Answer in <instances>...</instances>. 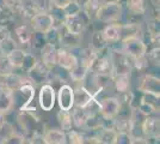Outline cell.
<instances>
[{"instance_id": "18", "label": "cell", "mask_w": 160, "mask_h": 144, "mask_svg": "<svg viewBox=\"0 0 160 144\" xmlns=\"http://www.w3.org/2000/svg\"><path fill=\"white\" fill-rule=\"evenodd\" d=\"M73 90H74V106L75 107L82 108L93 97V94L88 89H86L81 83H80V85H78L77 88H73Z\"/></svg>"}, {"instance_id": "50", "label": "cell", "mask_w": 160, "mask_h": 144, "mask_svg": "<svg viewBox=\"0 0 160 144\" xmlns=\"http://www.w3.org/2000/svg\"><path fill=\"white\" fill-rule=\"evenodd\" d=\"M5 120H6V115H5V114H2V113H0V126L4 124Z\"/></svg>"}, {"instance_id": "44", "label": "cell", "mask_w": 160, "mask_h": 144, "mask_svg": "<svg viewBox=\"0 0 160 144\" xmlns=\"http://www.w3.org/2000/svg\"><path fill=\"white\" fill-rule=\"evenodd\" d=\"M141 100L147 103H149V104H152L157 109H160V106H159L160 95H154V94H148V93H146V94H142Z\"/></svg>"}, {"instance_id": "27", "label": "cell", "mask_w": 160, "mask_h": 144, "mask_svg": "<svg viewBox=\"0 0 160 144\" xmlns=\"http://www.w3.org/2000/svg\"><path fill=\"white\" fill-rule=\"evenodd\" d=\"M48 13L52 16L54 21V27L61 28L63 25V22L66 19V13L63 11V7H59L54 4H50V6L47 11Z\"/></svg>"}, {"instance_id": "11", "label": "cell", "mask_w": 160, "mask_h": 144, "mask_svg": "<svg viewBox=\"0 0 160 144\" xmlns=\"http://www.w3.org/2000/svg\"><path fill=\"white\" fill-rule=\"evenodd\" d=\"M29 24L32 28L33 31L47 33L49 29L54 27V21L52 16L48 13L47 11H44V12H37L29 21Z\"/></svg>"}, {"instance_id": "12", "label": "cell", "mask_w": 160, "mask_h": 144, "mask_svg": "<svg viewBox=\"0 0 160 144\" xmlns=\"http://www.w3.org/2000/svg\"><path fill=\"white\" fill-rule=\"evenodd\" d=\"M120 108V101L115 95L108 96L100 102L99 114L102 118H115Z\"/></svg>"}, {"instance_id": "31", "label": "cell", "mask_w": 160, "mask_h": 144, "mask_svg": "<svg viewBox=\"0 0 160 144\" xmlns=\"http://www.w3.org/2000/svg\"><path fill=\"white\" fill-rule=\"evenodd\" d=\"M69 113H71V117H72L73 125H75L78 129H82L84 123H85V120H86V118H87L86 113L84 112V109L80 108V107L73 106L72 109L69 110Z\"/></svg>"}, {"instance_id": "17", "label": "cell", "mask_w": 160, "mask_h": 144, "mask_svg": "<svg viewBox=\"0 0 160 144\" xmlns=\"http://www.w3.org/2000/svg\"><path fill=\"white\" fill-rule=\"evenodd\" d=\"M102 34L104 36L105 41L109 46L117 45L121 42V34H120V23H113L108 24L107 27L102 30Z\"/></svg>"}, {"instance_id": "19", "label": "cell", "mask_w": 160, "mask_h": 144, "mask_svg": "<svg viewBox=\"0 0 160 144\" xmlns=\"http://www.w3.org/2000/svg\"><path fill=\"white\" fill-rule=\"evenodd\" d=\"M132 75H113L112 76V87L115 90V95L122 94L126 91H130L132 87V81H130Z\"/></svg>"}, {"instance_id": "32", "label": "cell", "mask_w": 160, "mask_h": 144, "mask_svg": "<svg viewBox=\"0 0 160 144\" xmlns=\"http://www.w3.org/2000/svg\"><path fill=\"white\" fill-rule=\"evenodd\" d=\"M47 40H46V34L44 33H40V31H33L31 40L29 42V47L33 49V51H38L40 52L42 48L46 46Z\"/></svg>"}, {"instance_id": "51", "label": "cell", "mask_w": 160, "mask_h": 144, "mask_svg": "<svg viewBox=\"0 0 160 144\" xmlns=\"http://www.w3.org/2000/svg\"><path fill=\"white\" fill-rule=\"evenodd\" d=\"M103 3H123V0H103Z\"/></svg>"}, {"instance_id": "49", "label": "cell", "mask_w": 160, "mask_h": 144, "mask_svg": "<svg viewBox=\"0 0 160 144\" xmlns=\"http://www.w3.org/2000/svg\"><path fill=\"white\" fill-rule=\"evenodd\" d=\"M52 1V4H54V5H56V6L59 7H65L71 1V0H50Z\"/></svg>"}, {"instance_id": "13", "label": "cell", "mask_w": 160, "mask_h": 144, "mask_svg": "<svg viewBox=\"0 0 160 144\" xmlns=\"http://www.w3.org/2000/svg\"><path fill=\"white\" fill-rule=\"evenodd\" d=\"M78 62L75 55L65 47H59L58 48V58H56V64L63 67V69L71 70L74 65Z\"/></svg>"}, {"instance_id": "43", "label": "cell", "mask_w": 160, "mask_h": 144, "mask_svg": "<svg viewBox=\"0 0 160 144\" xmlns=\"http://www.w3.org/2000/svg\"><path fill=\"white\" fill-rule=\"evenodd\" d=\"M81 7L80 5L75 1V0H71L66 6L63 7V11L66 13V17H69V16H75L77 13H79Z\"/></svg>"}, {"instance_id": "7", "label": "cell", "mask_w": 160, "mask_h": 144, "mask_svg": "<svg viewBox=\"0 0 160 144\" xmlns=\"http://www.w3.org/2000/svg\"><path fill=\"white\" fill-rule=\"evenodd\" d=\"M56 102V91L50 83H44L40 87L38 93V106L44 112L53 110Z\"/></svg>"}, {"instance_id": "39", "label": "cell", "mask_w": 160, "mask_h": 144, "mask_svg": "<svg viewBox=\"0 0 160 144\" xmlns=\"http://www.w3.org/2000/svg\"><path fill=\"white\" fill-rule=\"evenodd\" d=\"M67 143L71 144H84L85 143V133L81 131L77 130H69L66 132Z\"/></svg>"}, {"instance_id": "6", "label": "cell", "mask_w": 160, "mask_h": 144, "mask_svg": "<svg viewBox=\"0 0 160 144\" xmlns=\"http://www.w3.org/2000/svg\"><path fill=\"white\" fill-rule=\"evenodd\" d=\"M142 131L146 136L147 143H159L160 139V119L159 115L146 117L141 124Z\"/></svg>"}, {"instance_id": "47", "label": "cell", "mask_w": 160, "mask_h": 144, "mask_svg": "<svg viewBox=\"0 0 160 144\" xmlns=\"http://www.w3.org/2000/svg\"><path fill=\"white\" fill-rule=\"evenodd\" d=\"M11 36V31L8 29V25L6 24H0V41L5 40L7 37Z\"/></svg>"}, {"instance_id": "48", "label": "cell", "mask_w": 160, "mask_h": 144, "mask_svg": "<svg viewBox=\"0 0 160 144\" xmlns=\"http://www.w3.org/2000/svg\"><path fill=\"white\" fill-rule=\"evenodd\" d=\"M2 3H4V4H6L7 6L12 7V8L14 10V12H16V10H17L18 6L20 5L22 0H2Z\"/></svg>"}, {"instance_id": "16", "label": "cell", "mask_w": 160, "mask_h": 144, "mask_svg": "<svg viewBox=\"0 0 160 144\" xmlns=\"http://www.w3.org/2000/svg\"><path fill=\"white\" fill-rule=\"evenodd\" d=\"M60 33H61V47L71 49V48L81 46V35H77L71 33V31H68L63 25L60 28Z\"/></svg>"}, {"instance_id": "45", "label": "cell", "mask_w": 160, "mask_h": 144, "mask_svg": "<svg viewBox=\"0 0 160 144\" xmlns=\"http://www.w3.org/2000/svg\"><path fill=\"white\" fill-rule=\"evenodd\" d=\"M33 7L36 8L37 12H44L48 11V8L50 6L52 1L50 0H31Z\"/></svg>"}, {"instance_id": "21", "label": "cell", "mask_w": 160, "mask_h": 144, "mask_svg": "<svg viewBox=\"0 0 160 144\" xmlns=\"http://www.w3.org/2000/svg\"><path fill=\"white\" fill-rule=\"evenodd\" d=\"M146 34L149 37V41L154 45H159L160 25L159 17H151L146 21Z\"/></svg>"}, {"instance_id": "26", "label": "cell", "mask_w": 160, "mask_h": 144, "mask_svg": "<svg viewBox=\"0 0 160 144\" xmlns=\"http://www.w3.org/2000/svg\"><path fill=\"white\" fill-rule=\"evenodd\" d=\"M123 7H127L128 12L138 14H146L147 1L146 0H123Z\"/></svg>"}, {"instance_id": "30", "label": "cell", "mask_w": 160, "mask_h": 144, "mask_svg": "<svg viewBox=\"0 0 160 144\" xmlns=\"http://www.w3.org/2000/svg\"><path fill=\"white\" fill-rule=\"evenodd\" d=\"M58 121L60 124V129L65 132H68L69 130L73 129V121H72V117H71L69 110H59Z\"/></svg>"}, {"instance_id": "37", "label": "cell", "mask_w": 160, "mask_h": 144, "mask_svg": "<svg viewBox=\"0 0 160 144\" xmlns=\"http://www.w3.org/2000/svg\"><path fill=\"white\" fill-rule=\"evenodd\" d=\"M146 59L148 64H152L154 66L159 67L160 64V47L159 45H154L153 47L151 48L149 51L147 49L146 52Z\"/></svg>"}, {"instance_id": "28", "label": "cell", "mask_w": 160, "mask_h": 144, "mask_svg": "<svg viewBox=\"0 0 160 144\" xmlns=\"http://www.w3.org/2000/svg\"><path fill=\"white\" fill-rule=\"evenodd\" d=\"M107 46H109V45H108V42L105 41L104 36L102 34V30L94 31L91 36V41H90V46H88L92 49V52H99Z\"/></svg>"}, {"instance_id": "23", "label": "cell", "mask_w": 160, "mask_h": 144, "mask_svg": "<svg viewBox=\"0 0 160 144\" xmlns=\"http://www.w3.org/2000/svg\"><path fill=\"white\" fill-rule=\"evenodd\" d=\"M32 33L33 30L30 27V24H20L14 28V35L17 37V41L19 45H23V46H29Z\"/></svg>"}, {"instance_id": "2", "label": "cell", "mask_w": 160, "mask_h": 144, "mask_svg": "<svg viewBox=\"0 0 160 144\" xmlns=\"http://www.w3.org/2000/svg\"><path fill=\"white\" fill-rule=\"evenodd\" d=\"M12 91V112H19V110L25 109L29 104H31L35 99V87L31 83H24L20 87L16 89L11 90Z\"/></svg>"}, {"instance_id": "33", "label": "cell", "mask_w": 160, "mask_h": 144, "mask_svg": "<svg viewBox=\"0 0 160 144\" xmlns=\"http://www.w3.org/2000/svg\"><path fill=\"white\" fill-rule=\"evenodd\" d=\"M46 34V40L47 43L55 46L56 48L61 47V33H60V28L53 27L52 29H49Z\"/></svg>"}, {"instance_id": "8", "label": "cell", "mask_w": 160, "mask_h": 144, "mask_svg": "<svg viewBox=\"0 0 160 144\" xmlns=\"http://www.w3.org/2000/svg\"><path fill=\"white\" fill-rule=\"evenodd\" d=\"M56 102L59 108L62 110H71L74 106V90L73 87L68 83L61 84L56 94Z\"/></svg>"}, {"instance_id": "3", "label": "cell", "mask_w": 160, "mask_h": 144, "mask_svg": "<svg viewBox=\"0 0 160 144\" xmlns=\"http://www.w3.org/2000/svg\"><path fill=\"white\" fill-rule=\"evenodd\" d=\"M120 43L121 49L124 52V54H127L130 58L132 62L140 60V59L146 56V52L148 47H147V43L141 39L140 36L128 37V39L122 40Z\"/></svg>"}, {"instance_id": "36", "label": "cell", "mask_w": 160, "mask_h": 144, "mask_svg": "<svg viewBox=\"0 0 160 144\" xmlns=\"http://www.w3.org/2000/svg\"><path fill=\"white\" fill-rule=\"evenodd\" d=\"M16 48H18V43H17V41L14 40L12 36H10V37H7L5 40L0 41V54L8 55Z\"/></svg>"}, {"instance_id": "34", "label": "cell", "mask_w": 160, "mask_h": 144, "mask_svg": "<svg viewBox=\"0 0 160 144\" xmlns=\"http://www.w3.org/2000/svg\"><path fill=\"white\" fill-rule=\"evenodd\" d=\"M37 61H38V59H37V56L33 54L32 52L25 51V54H24V58H23V61H22V65H20L19 69L23 72L27 73L32 67H35V65L37 64Z\"/></svg>"}, {"instance_id": "14", "label": "cell", "mask_w": 160, "mask_h": 144, "mask_svg": "<svg viewBox=\"0 0 160 144\" xmlns=\"http://www.w3.org/2000/svg\"><path fill=\"white\" fill-rule=\"evenodd\" d=\"M44 144H65L67 143L66 132L61 129H44L43 131Z\"/></svg>"}, {"instance_id": "25", "label": "cell", "mask_w": 160, "mask_h": 144, "mask_svg": "<svg viewBox=\"0 0 160 144\" xmlns=\"http://www.w3.org/2000/svg\"><path fill=\"white\" fill-rule=\"evenodd\" d=\"M94 132H96V136H97L99 144H116L117 132L113 129L100 127L99 130L94 131Z\"/></svg>"}, {"instance_id": "42", "label": "cell", "mask_w": 160, "mask_h": 144, "mask_svg": "<svg viewBox=\"0 0 160 144\" xmlns=\"http://www.w3.org/2000/svg\"><path fill=\"white\" fill-rule=\"evenodd\" d=\"M99 108H100V103L97 101V100H94L93 97H92V100L90 101L88 103H86L84 107H82V109L84 112L86 113V115H96V114H99Z\"/></svg>"}, {"instance_id": "24", "label": "cell", "mask_w": 160, "mask_h": 144, "mask_svg": "<svg viewBox=\"0 0 160 144\" xmlns=\"http://www.w3.org/2000/svg\"><path fill=\"white\" fill-rule=\"evenodd\" d=\"M29 82H30V81L28 79V77L18 75V73L14 72V71L12 73H10V75L4 76V87L10 90H13V89H16V88H18V87H20L22 84L29 83Z\"/></svg>"}, {"instance_id": "38", "label": "cell", "mask_w": 160, "mask_h": 144, "mask_svg": "<svg viewBox=\"0 0 160 144\" xmlns=\"http://www.w3.org/2000/svg\"><path fill=\"white\" fill-rule=\"evenodd\" d=\"M138 110L140 112L143 117H152V115H159V109H157L152 104L142 101L140 99V102L138 104Z\"/></svg>"}, {"instance_id": "41", "label": "cell", "mask_w": 160, "mask_h": 144, "mask_svg": "<svg viewBox=\"0 0 160 144\" xmlns=\"http://www.w3.org/2000/svg\"><path fill=\"white\" fill-rule=\"evenodd\" d=\"M14 131V125L10 121L5 120L4 124L0 126V143H4L5 139H6L12 132Z\"/></svg>"}, {"instance_id": "35", "label": "cell", "mask_w": 160, "mask_h": 144, "mask_svg": "<svg viewBox=\"0 0 160 144\" xmlns=\"http://www.w3.org/2000/svg\"><path fill=\"white\" fill-rule=\"evenodd\" d=\"M24 54H25V49H22V48L18 47L7 55L8 59H10V61H11V64H12V66H13L16 70L20 67L22 61H23V58H24Z\"/></svg>"}, {"instance_id": "22", "label": "cell", "mask_w": 160, "mask_h": 144, "mask_svg": "<svg viewBox=\"0 0 160 144\" xmlns=\"http://www.w3.org/2000/svg\"><path fill=\"white\" fill-rule=\"evenodd\" d=\"M12 91L5 87H0V113L5 114L12 112Z\"/></svg>"}, {"instance_id": "20", "label": "cell", "mask_w": 160, "mask_h": 144, "mask_svg": "<svg viewBox=\"0 0 160 144\" xmlns=\"http://www.w3.org/2000/svg\"><path fill=\"white\" fill-rule=\"evenodd\" d=\"M90 71V67H88V62L87 61H79L74 65L72 69L69 70V76H71V79L72 82L75 83H81L85 77L87 76Z\"/></svg>"}, {"instance_id": "29", "label": "cell", "mask_w": 160, "mask_h": 144, "mask_svg": "<svg viewBox=\"0 0 160 144\" xmlns=\"http://www.w3.org/2000/svg\"><path fill=\"white\" fill-rule=\"evenodd\" d=\"M102 120L103 118L100 114H96V115H88L84 123V126L81 130H84L85 132H94L98 131L102 127Z\"/></svg>"}, {"instance_id": "4", "label": "cell", "mask_w": 160, "mask_h": 144, "mask_svg": "<svg viewBox=\"0 0 160 144\" xmlns=\"http://www.w3.org/2000/svg\"><path fill=\"white\" fill-rule=\"evenodd\" d=\"M91 22H92L91 17L87 14L85 10L81 8L79 13H77L75 16L66 17V19L63 22V27L73 34L82 35L87 28L90 27Z\"/></svg>"}, {"instance_id": "40", "label": "cell", "mask_w": 160, "mask_h": 144, "mask_svg": "<svg viewBox=\"0 0 160 144\" xmlns=\"http://www.w3.org/2000/svg\"><path fill=\"white\" fill-rule=\"evenodd\" d=\"M13 71H16L12 64L10 61L8 56L5 54H0V75L1 76H6L12 73Z\"/></svg>"}, {"instance_id": "5", "label": "cell", "mask_w": 160, "mask_h": 144, "mask_svg": "<svg viewBox=\"0 0 160 144\" xmlns=\"http://www.w3.org/2000/svg\"><path fill=\"white\" fill-rule=\"evenodd\" d=\"M111 61L113 66V75H132L133 62L121 48L111 47Z\"/></svg>"}, {"instance_id": "46", "label": "cell", "mask_w": 160, "mask_h": 144, "mask_svg": "<svg viewBox=\"0 0 160 144\" xmlns=\"http://www.w3.org/2000/svg\"><path fill=\"white\" fill-rule=\"evenodd\" d=\"M116 143L118 144H132V137L128 132H117Z\"/></svg>"}, {"instance_id": "15", "label": "cell", "mask_w": 160, "mask_h": 144, "mask_svg": "<svg viewBox=\"0 0 160 144\" xmlns=\"http://www.w3.org/2000/svg\"><path fill=\"white\" fill-rule=\"evenodd\" d=\"M40 53H41V61L43 62V65H46L49 70L56 65L58 48L55 47V46L46 43V46L41 49Z\"/></svg>"}, {"instance_id": "10", "label": "cell", "mask_w": 160, "mask_h": 144, "mask_svg": "<svg viewBox=\"0 0 160 144\" xmlns=\"http://www.w3.org/2000/svg\"><path fill=\"white\" fill-rule=\"evenodd\" d=\"M138 91L141 94H154L160 95V79L158 76L146 73L141 77L140 83L138 85Z\"/></svg>"}, {"instance_id": "9", "label": "cell", "mask_w": 160, "mask_h": 144, "mask_svg": "<svg viewBox=\"0 0 160 144\" xmlns=\"http://www.w3.org/2000/svg\"><path fill=\"white\" fill-rule=\"evenodd\" d=\"M27 77L33 87L36 85L41 87L44 83H49V69L46 65H43V62L38 60L35 67L27 72Z\"/></svg>"}, {"instance_id": "1", "label": "cell", "mask_w": 160, "mask_h": 144, "mask_svg": "<svg viewBox=\"0 0 160 144\" xmlns=\"http://www.w3.org/2000/svg\"><path fill=\"white\" fill-rule=\"evenodd\" d=\"M124 14V7L121 3H103L94 18L100 23L113 24L120 23Z\"/></svg>"}]
</instances>
